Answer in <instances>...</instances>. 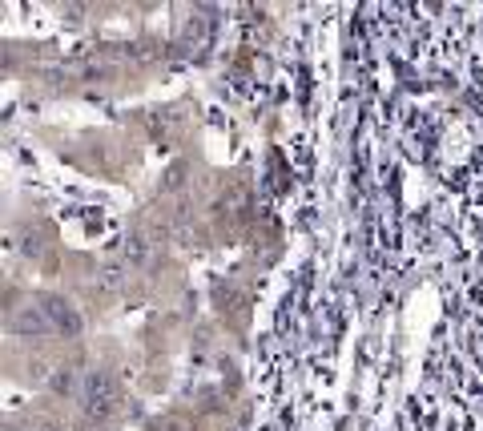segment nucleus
<instances>
[{
	"label": "nucleus",
	"instance_id": "1",
	"mask_svg": "<svg viewBox=\"0 0 483 431\" xmlns=\"http://www.w3.org/2000/svg\"><path fill=\"white\" fill-rule=\"evenodd\" d=\"M37 303H41V311H45L48 327H57V331H65V335H73V331L81 327L77 311H73V307L65 303V298H57V294H41Z\"/></svg>",
	"mask_w": 483,
	"mask_h": 431
},
{
	"label": "nucleus",
	"instance_id": "2",
	"mask_svg": "<svg viewBox=\"0 0 483 431\" xmlns=\"http://www.w3.org/2000/svg\"><path fill=\"white\" fill-rule=\"evenodd\" d=\"M109 399H113L109 379H105V375H93L89 383H85V408H89L93 415H101V411L109 408Z\"/></svg>",
	"mask_w": 483,
	"mask_h": 431
}]
</instances>
